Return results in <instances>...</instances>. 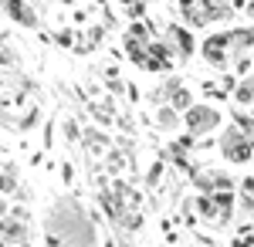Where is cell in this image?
Here are the masks:
<instances>
[{"label":"cell","mask_w":254,"mask_h":247,"mask_svg":"<svg viewBox=\"0 0 254 247\" xmlns=\"http://www.w3.org/2000/svg\"><path fill=\"white\" fill-rule=\"evenodd\" d=\"M234 98L241 102V105H254V75L241 78V85L234 88Z\"/></svg>","instance_id":"cell-8"},{"label":"cell","mask_w":254,"mask_h":247,"mask_svg":"<svg viewBox=\"0 0 254 247\" xmlns=\"http://www.w3.org/2000/svg\"><path fill=\"white\" fill-rule=\"evenodd\" d=\"M248 68H251V61H248V58H241V61H237V75H248Z\"/></svg>","instance_id":"cell-16"},{"label":"cell","mask_w":254,"mask_h":247,"mask_svg":"<svg viewBox=\"0 0 254 247\" xmlns=\"http://www.w3.org/2000/svg\"><path fill=\"white\" fill-rule=\"evenodd\" d=\"M180 122H183V115H180V112H173L170 105H163V109H159V115H156V125L163 129V132H173V129L180 125Z\"/></svg>","instance_id":"cell-7"},{"label":"cell","mask_w":254,"mask_h":247,"mask_svg":"<svg viewBox=\"0 0 254 247\" xmlns=\"http://www.w3.org/2000/svg\"><path fill=\"white\" fill-rule=\"evenodd\" d=\"M0 159H3V146H0Z\"/></svg>","instance_id":"cell-18"},{"label":"cell","mask_w":254,"mask_h":247,"mask_svg":"<svg viewBox=\"0 0 254 247\" xmlns=\"http://www.w3.org/2000/svg\"><path fill=\"white\" fill-rule=\"evenodd\" d=\"M234 125L241 129V135H244V139H248V142L254 146V115H244V112H237V115H234Z\"/></svg>","instance_id":"cell-10"},{"label":"cell","mask_w":254,"mask_h":247,"mask_svg":"<svg viewBox=\"0 0 254 247\" xmlns=\"http://www.w3.org/2000/svg\"><path fill=\"white\" fill-rule=\"evenodd\" d=\"M64 135H68V139H78V125H75V122H68V125H64Z\"/></svg>","instance_id":"cell-15"},{"label":"cell","mask_w":254,"mask_h":247,"mask_svg":"<svg viewBox=\"0 0 254 247\" xmlns=\"http://www.w3.org/2000/svg\"><path fill=\"white\" fill-rule=\"evenodd\" d=\"M203 58H207V64H214V68H224L227 64V31H220V34H210V38L203 41Z\"/></svg>","instance_id":"cell-4"},{"label":"cell","mask_w":254,"mask_h":247,"mask_svg":"<svg viewBox=\"0 0 254 247\" xmlns=\"http://www.w3.org/2000/svg\"><path fill=\"white\" fill-rule=\"evenodd\" d=\"M14 190H17V173L10 166V170L0 173V193H14Z\"/></svg>","instance_id":"cell-12"},{"label":"cell","mask_w":254,"mask_h":247,"mask_svg":"<svg viewBox=\"0 0 254 247\" xmlns=\"http://www.w3.org/2000/svg\"><path fill=\"white\" fill-rule=\"evenodd\" d=\"M126 10H129V17H142V14H146V3H142V0H132Z\"/></svg>","instance_id":"cell-13"},{"label":"cell","mask_w":254,"mask_h":247,"mask_svg":"<svg viewBox=\"0 0 254 247\" xmlns=\"http://www.w3.org/2000/svg\"><path fill=\"white\" fill-rule=\"evenodd\" d=\"M217 122H220V112H217L214 105H190L187 112H183V125H187V135H207L217 129Z\"/></svg>","instance_id":"cell-1"},{"label":"cell","mask_w":254,"mask_h":247,"mask_svg":"<svg viewBox=\"0 0 254 247\" xmlns=\"http://www.w3.org/2000/svg\"><path fill=\"white\" fill-rule=\"evenodd\" d=\"M217 149H220V156L227 159V163H248L254 156V146L241 135V129L237 125H231V129H224V135H220V142H217Z\"/></svg>","instance_id":"cell-2"},{"label":"cell","mask_w":254,"mask_h":247,"mask_svg":"<svg viewBox=\"0 0 254 247\" xmlns=\"http://www.w3.org/2000/svg\"><path fill=\"white\" fill-rule=\"evenodd\" d=\"M102 207L109 210V217H122V200H119V193H102Z\"/></svg>","instance_id":"cell-11"},{"label":"cell","mask_w":254,"mask_h":247,"mask_svg":"<svg viewBox=\"0 0 254 247\" xmlns=\"http://www.w3.org/2000/svg\"><path fill=\"white\" fill-rule=\"evenodd\" d=\"M248 48H254V31L251 27H234V31H227V51L234 58H241Z\"/></svg>","instance_id":"cell-6"},{"label":"cell","mask_w":254,"mask_h":247,"mask_svg":"<svg viewBox=\"0 0 254 247\" xmlns=\"http://www.w3.org/2000/svg\"><path fill=\"white\" fill-rule=\"evenodd\" d=\"M241 190H244V196H254V176H244V183H241Z\"/></svg>","instance_id":"cell-14"},{"label":"cell","mask_w":254,"mask_h":247,"mask_svg":"<svg viewBox=\"0 0 254 247\" xmlns=\"http://www.w3.org/2000/svg\"><path fill=\"white\" fill-rule=\"evenodd\" d=\"M17 247H27V244H17Z\"/></svg>","instance_id":"cell-19"},{"label":"cell","mask_w":254,"mask_h":247,"mask_svg":"<svg viewBox=\"0 0 254 247\" xmlns=\"http://www.w3.org/2000/svg\"><path fill=\"white\" fill-rule=\"evenodd\" d=\"M3 10L17 20L20 27H27V31H34V27H38V14H34V7H31L27 0H7V3H3Z\"/></svg>","instance_id":"cell-5"},{"label":"cell","mask_w":254,"mask_h":247,"mask_svg":"<svg viewBox=\"0 0 254 247\" xmlns=\"http://www.w3.org/2000/svg\"><path fill=\"white\" fill-rule=\"evenodd\" d=\"M190 105H193V95H190V88H176L173 98H170V109H173V112H187Z\"/></svg>","instance_id":"cell-9"},{"label":"cell","mask_w":254,"mask_h":247,"mask_svg":"<svg viewBox=\"0 0 254 247\" xmlns=\"http://www.w3.org/2000/svg\"><path fill=\"white\" fill-rule=\"evenodd\" d=\"M251 115H254V112H251Z\"/></svg>","instance_id":"cell-20"},{"label":"cell","mask_w":254,"mask_h":247,"mask_svg":"<svg viewBox=\"0 0 254 247\" xmlns=\"http://www.w3.org/2000/svg\"><path fill=\"white\" fill-rule=\"evenodd\" d=\"M163 44L180 58H190L193 55V34L183 27V24H170L166 31H163Z\"/></svg>","instance_id":"cell-3"},{"label":"cell","mask_w":254,"mask_h":247,"mask_svg":"<svg viewBox=\"0 0 254 247\" xmlns=\"http://www.w3.org/2000/svg\"><path fill=\"white\" fill-rule=\"evenodd\" d=\"M244 14H248V17L254 20V0H248V3H244Z\"/></svg>","instance_id":"cell-17"}]
</instances>
